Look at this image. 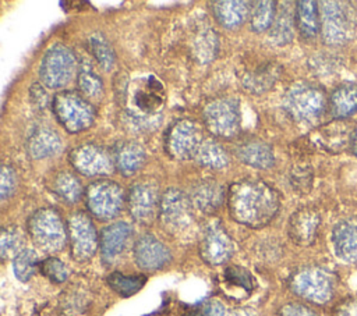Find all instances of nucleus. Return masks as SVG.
I'll use <instances>...</instances> for the list:
<instances>
[{
	"label": "nucleus",
	"instance_id": "a18cd8bd",
	"mask_svg": "<svg viewBox=\"0 0 357 316\" xmlns=\"http://www.w3.org/2000/svg\"><path fill=\"white\" fill-rule=\"evenodd\" d=\"M333 316H357V295L347 297L339 302L333 310Z\"/></svg>",
	"mask_w": 357,
	"mask_h": 316
},
{
	"label": "nucleus",
	"instance_id": "f704fd0d",
	"mask_svg": "<svg viewBox=\"0 0 357 316\" xmlns=\"http://www.w3.org/2000/svg\"><path fill=\"white\" fill-rule=\"evenodd\" d=\"M276 17V3L272 0L255 1L251 8V28L257 32L268 29Z\"/></svg>",
	"mask_w": 357,
	"mask_h": 316
},
{
	"label": "nucleus",
	"instance_id": "de8ad7c7",
	"mask_svg": "<svg viewBox=\"0 0 357 316\" xmlns=\"http://www.w3.org/2000/svg\"><path fill=\"white\" fill-rule=\"evenodd\" d=\"M351 152L357 156V129H354V134H353V139H351Z\"/></svg>",
	"mask_w": 357,
	"mask_h": 316
},
{
	"label": "nucleus",
	"instance_id": "f8f14e48",
	"mask_svg": "<svg viewBox=\"0 0 357 316\" xmlns=\"http://www.w3.org/2000/svg\"><path fill=\"white\" fill-rule=\"evenodd\" d=\"M201 127L192 120L174 123L166 135V152L176 160H188L197 156L202 145Z\"/></svg>",
	"mask_w": 357,
	"mask_h": 316
},
{
	"label": "nucleus",
	"instance_id": "473e14b6",
	"mask_svg": "<svg viewBox=\"0 0 357 316\" xmlns=\"http://www.w3.org/2000/svg\"><path fill=\"white\" fill-rule=\"evenodd\" d=\"M109 287L116 292L119 294L120 297H131L134 295L135 292H138L145 281H146V277L142 276V274H135V276H127V274H123L120 271H113L107 276L106 278Z\"/></svg>",
	"mask_w": 357,
	"mask_h": 316
},
{
	"label": "nucleus",
	"instance_id": "9d476101",
	"mask_svg": "<svg viewBox=\"0 0 357 316\" xmlns=\"http://www.w3.org/2000/svg\"><path fill=\"white\" fill-rule=\"evenodd\" d=\"M240 109L237 100L234 99H215L204 109V123L215 136H236L240 131Z\"/></svg>",
	"mask_w": 357,
	"mask_h": 316
},
{
	"label": "nucleus",
	"instance_id": "4468645a",
	"mask_svg": "<svg viewBox=\"0 0 357 316\" xmlns=\"http://www.w3.org/2000/svg\"><path fill=\"white\" fill-rule=\"evenodd\" d=\"M159 189L155 182H137L130 188L127 207L131 217L139 224H151L160 209Z\"/></svg>",
	"mask_w": 357,
	"mask_h": 316
},
{
	"label": "nucleus",
	"instance_id": "2eb2a0df",
	"mask_svg": "<svg viewBox=\"0 0 357 316\" xmlns=\"http://www.w3.org/2000/svg\"><path fill=\"white\" fill-rule=\"evenodd\" d=\"M233 251V241L220 224H211L204 230L199 241V256L205 263L222 264L230 259Z\"/></svg>",
	"mask_w": 357,
	"mask_h": 316
},
{
	"label": "nucleus",
	"instance_id": "49530a36",
	"mask_svg": "<svg viewBox=\"0 0 357 316\" xmlns=\"http://www.w3.org/2000/svg\"><path fill=\"white\" fill-rule=\"evenodd\" d=\"M194 316H226V310L220 302L208 301L197 309Z\"/></svg>",
	"mask_w": 357,
	"mask_h": 316
},
{
	"label": "nucleus",
	"instance_id": "aec40b11",
	"mask_svg": "<svg viewBox=\"0 0 357 316\" xmlns=\"http://www.w3.org/2000/svg\"><path fill=\"white\" fill-rule=\"evenodd\" d=\"M332 245L339 259L357 262V217H347L333 227Z\"/></svg>",
	"mask_w": 357,
	"mask_h": 316
},
{
	"label": "nucleus",
	"instance_id": "79ce46f5",
	"mask_svg": "<svg viewBox=\"0 0 357 316\" xmlns=\"http://www.w3.org/2000/svg\"><path fill=\"white\" fill-rule=\"evenodd\" d=\"M290 182L296 192L307 193L312 185V170L308 166H296L290 174Z\"/></svg>",
	"mask_w": 357,
	"mask_h": 316
},
{
	"label": "nucleus",
	"instance_id": "412c9836",
	"mask_svg": "<svg viewBox=\"0 0 357 316\" xmlns=\"http://www.w3.org/2000/svg\"><path fill=\"white\" fill-rule=\"evenodd\" d=\"M132 237V228L126 221H117L106 228L100 234V252L105 262L112 263L119 258L130 244Z\"/></svg>",
	"mask_w": 357,
	"mask_h": 316
},
{
	"label": "nucleus",
	"instance_id": "cd10ccee",
	"mask_svg": "<svg viewBox=\"0 0 357 316\" xmlns=\"http://www.w3.org/2000/svg\"><path fill=\"white\" fill-rule=\"evenodd\" d=\"M317 6L318 3L311 0H303L296 3V25L304 39L315 38L321 28L319 10Z\"/></svg>",
	"mask_w": 357,
	"mask_h": 316
},
{
	"label": "nucleus",
	"instance_id": "e433bc0d",
	"mask_svg": "<svg viewBox=\"0 0 357 316\" xmlns=\"http://www.w3.org/2000/svg\"><path fill=\"white\" fill-rule=\"evenodd\" d=\"M24 245V235L15 226L4 227L0 237V255L1 259L15 258L21 251Z\"/></svg>",
	"mask_w": 357,
	"mask_h": 316
},
{
	"label": "nucleus",
	"instance_id": "9b49d317",
	"mask_svg": "<svg viewBox=\"0 0 357 316\" xmlns=\"http://www.w3.org/2000/svg\"><path fill=\"white\" fill-rule=\"evenodd\" d=\"M71 256L77 262L89 260L100 244L96 228L91 217L84 212H75L68 219L67 226Z\"/></svg>",
	"mask_w": 357,
	"mask_h": 316
},
{
	"label": "nucleus",
	"instance_id": "c756f323",
	"mask_svg": "<svg viewBox=\"0 0 357 316\" xmlns=\"http://www.w3.org/2000/svg\"><path fill=\"white\" fill-rule=\"evenodd\" d=\"M78 86L81 92L88 97L98 99L103 95V82L100 77L96 74L92 63L86 58H84L79 64Z\"/></svg>",
	"mask_w": 357,
	"mask_h": 316
},
{
	"label": "nucleus",
	"instance_id": "dca6fc26",
	"mask_svg": "<svg viewBox=\"0 0 357 316\" xmlns=\"http://www.w3.org/2000/svg\"><path fill=\"white\" fill-rule=\"evenodd\" d=\"M131 106L144 116L156 114L165 103L163 84L155 77L148 75L139 78L131 90Z\"/></svg>",
	"mask_w": 357,
	"mask_h": 316
},
{
	"label": "nucleus",
	"instance_id": "a878e982",
	"mask_svg": "<svg viewBox=\"0 0 357 316\" xmlns=\"http://www.w3.org/2000/svg\"><path fill=\"white\" fill-rule=\"evenodd\" d=\"M212 6L215 18L225 28H236L241 25L250 11V3L241 0L213 1Z\"/></svg>",
	"mask_w": 357,
	"mask_h": 316
},
{
	"label": "nucleus",
	"instance_id": "bb28decb",
	"mask_svg": "<svg viewBox=\"0 0 357 316\" xmlns=\"http://www.w3.org/2000/svg\"><path fill=\"white\" fill-rule=\"evenodd\" d=\"M329 107L339 120L353 116L357 111V85L351 82L339 85L331 95Z\"/></svg>",
	"mask_w": 357,
	"mask_h": 316
},
{
	"label": "nucleus",
	"instance_id": "ea45409f",
	"mask_svg": "<svg viewBox=\"0 0 357 316\" xmlns=\"http://www.w3.org/2000/svg\"><path fill=\"white\" fill-rule=\"evenodd\" d=\"M195 54L199 61L208 63L212 60L218 52V38L212 31H204L198 35L194 42Z\"/></svg>",
	"mask_w": 357,
	"mask_h": 316
},
{
	"label": "nucleus",
	"instance_id": "a19ab883",
	"mask_svg": "<svg viewBox=\"0 0 357 316\" xmlns=\"http://www.w3.org/2000/svg\"><path fill=\"white\" fill-rule=\"evenodd\" d=\"M40 273L52 283H64L68 277L67 266L57 258H47L39 263Z\"/></svg>",
	"mask_w": 357,
	"mask_h": 316
},
{
	"label": "nucleus",
	"instance_id": "6ab92c4d",
	"mask_svg": "<svg viewBox=\"0 0 357 316\" xmlns=\"http://www.w3.org/2000/svg\"><path fill=\"white\" fill-rule=\"evenodd\" d=\"M354 131L344 120H336L322 125L312 134V142L324 150L337 153L351 145Z\"/></svg>",
	"mask_w": 357,
	"mask_h": 316
},
{
	"label": "nucleus",
	"instance_id": "7ed1b4c3",
	"mask_svg": "<svg viewBox=\"0 0 357 316\" xmlns=\"http://www.w3.org/2000/svg\"><path fill=\"white\" fill-rule=\"evenodd\" d=\"M283 107L293 120L298 123H314L326 109L325 92L317 85L297 82L287 89Z\"/></svg>",
	"mask_w": 357,
	"mask_h": 316
},
{
	"label": "nucleus",
	"instance_id": "2f4dec72",
	"mask_svg": "<svg viewBox=\"0 0 357 316\" xmlns=\"http://www.w3.org/2000/svg\"><path fill=\"white\" fill-rule=\"evenodd\" d=\"M53 191L67 203H75L82 196L81 181L70 171H61L54 177Z\"/></svg>",
	"mask_w": 357,
	"mask_h": 316
},
{
	"label": "nucleus",
	"instance_id": "393cba45",
	"mask_svg": "<svg viewBox=\"0 0 357 316\" xmlns=\"http://www.w3.org/2000/svg\"><path fill=\"white\" fill-rule=\"evenodd\" d=\"M61 149L60 136L50 128H39L28 138L26 150L35 160L50 157Z\"/></svg>",
	"mask_w": 357,
	"mask_h": 316
},
{
	"label": "nucleus",
	"instance_id": "f257e3e1",
	"mask_svg": "<svg viewBox=\"0 0 357 316\" xmlns=\"http://www.w3.org/2000/svg\"><path fill=\"white\" fill-rule=\"evenodd\" d=\"M230 217L247 227L259 228L272 221L280 207L279 192L262 180L244 178L227 192Z\"/></svg>",
	"mask_w": 357,
	"mask_h": 316
},
{
	"label": "nucleus",
	"instance_id": "1a4fd4ad",
	"mask_svg": "<svg viewBox=\"0 0 357 316\" xmlns=\"http://www.w3.org/2000/svg\"><path fill=\"white\" fill-rule=\"evenodd\" d=\"M86 206L99 220L114 219L123 209L124 192L121 187L110 180H98L85 191Z\"/></svg>",
	"mask_w": 357,
	"mask_h": 316
},
{
	"label": "nucleus",
	"instance_id": "c85d7f7f",
	"mask_svg": "<svg viewBox=\"0 0 357 316\" xmlns=\"http://www.w3.org/2000/svg\"><path fill=\"white\" fill-rule=\"evenodd\" d=\"M279 77V68L275 64H262L243 75V86L252 93L268 90Z\"/></svg>",
	"mask_w": 357,
	"mask_h": 316
},
{
	"label": "nucleus",
	"instance_id": "0eeeda50",
	"mask_svg": "<svg viewBox=\"0 0 357 316\" xmlns=\"http://www.w3.org/2000/svg\"><path fill=\"white\" fill-rule=\"evenodd\" d=\"M77 67V57L73 50L64 45H54L42 57L40 82L50 89L63 88L73 81Z\"/></svg>",
	"mask_w": 357,
	"mask_h": 316
},
{
	"label": "nucleus",
	"instance_id": "58836bf2",
	"mask_svg": "<svg viewBox=\"0 0 357 316\" xmlns=\"http://www.w3.org/2000/svg\"><path fill=\"white\" fill-rule=\"evenodd\" d=\"M223 280L226 285L240 288L244 292L250 294L254 290V278L251 273L240 266H230L223 273Z\"/></svg>",
	"mask_w": 357,
	"mask_h": 316
},
{
	"label": "nucleus",
	"instance_id": "72a5a7b5",
	"mask_svg": "<svg viewBox=\"0 0 357 316\" xmlns=\"http://www.w3.org/2000/svg\"><path fill=\"white\" fill-rule=\"evenodd\" d=\"M293 21H296V15L291 13V10L289 7H280V10L276 13L271 31V38L276 45H286L291 40Z\"/></svg>",
	"mask_w": 357,
	"mask_h": 316
},
{
	"label": "nucleus",
	"instance_id": "c9c22d12",
	"mask_svg": "<svg viewBox=\"0 0 357 316\" xmlns=\"http://www.w3.org/2000/svg\"><path fill=\"white\" fill-rule=\"evenodd\" d=\"M38 255L32 249H22L13 259V270L20 281H28L39 270Z\"/></svg>",
	"mask_w": 357,
	"mask_h": 316
},
{
	"label": "nucleus",
	"instance_id": "f3484780",
	"mask_svg": "<svg viewBox=\"0 0 357 316\" xmlns=\"http://www.w3.org/2000/svg\"><path fill=\"white\" fill-rule=\"evenodd\" d=\"M134 259L139 269L153 271L165 267L170 259V251L156 237L145 234L139 237L134 245Z\"/></svg>",
	"mask_w": 357,
	"mask_h": 316
},
{
	"label": "nucleus",
	"instance_id": "4be33fe9",
	"mask_svg": "<svg viewBox=\"0 0 357 316\" xmlns=\"http://www.w3.org/2000/svg\"><path fill=\"white\" fill-rule=\"evenodd\" d=\"M188 196L194 207L205 214H212L222 206L225 189L218 181L206 178L194 184Z\"/></svg>",
	"mask_w": 357,
	"mask_h": 316
},
{
	"label": "nucleus",
	"instance_id": "c03bdc74",
	"mask_svg": "<svg viewBox=\"0 0 357 316\" xmlns=\"http://www.w3.org/2000/svg\"><path fill=\"white\" fill-rule=\"evenodd\" d=\"M279 315L280 316H318L312 309H310L308 306L305 305H301V303H296V302H291V303H286L280 308L279 310Z\"/></svg>",
	"mask_w": 357,
	"mask_h": 316
},
{
	"label": "nucleus",
	"instance_id": "ddd939ff",
	"mask_svg": "<svg viewBox=\"0 0 357 316\" xmlns=\"http://www.w3.org/2000/svg\"><path fill=\"white\" fill-rule=\"evenodd\" d=\"M73 167L88 177L109 175L113 173L116 163L110 152L96 143H84L70 152Z\"/></svg>",
	"mask_w": 357,
	"mask_h": 316
},
{
	"label": "nucleus",
	"instance_id": "b1692460",
	"mask_svg": "<svg viewBox=\"0 0 357 316\" xmlns=\"http://www.w3.org/2000/svg\"><path fill=\"white\" fill-rule=\"evenodd\" d=\"M145 159V149L132 141L119 143L114 150L116 168L126 177L135 174L144 166Z\"/></svg>",
	"mask_w": 357,
	"mask_h": 316
},
{
	"label": "nucleus",
	"instance_id": "7c9ffc66",
	"mask_svg": "<svg viewBox=\"0 0 357 316\" xmlns=\"http://www.w3.org/2000/svg\"><path fill=\"white\" fill-rule=\"evenodd\" d=\"M197 161L208 168H223L229 164V156L227 152L215 141L206 139L202 142L197 156H195Z\"/></svg>",
	"mask_w": 357,
	"mask_h": 316
},
{
	"label": "nucleus",
	"instance_id": "37998d69",
	"mask_svg": "<svg viewBox=\"0 0 357 316\" xmlns=\"http://www.w3.org/2000/svg\"><path fill=\"white\" fill-rule=\"evenodd\" d=\"M17 188V174L11 166L4 164L1 168V180H0V195L1 199L10 198Z\"/></svg>",
	"mask_w": 357,
	"mask_h": 316
},
{
	"label": "nucleus",
	"instance_id": "4c0bfd02",
	"mask_svg": "<svg viewBox=\"0 0 357 316\" xmlns=\"http://www.w3.org/2000/svg\"><path fill=\"white\" fill-rule=\"evenodd\" d=\"M88 42H89V49L93 57L96 58V61L99 63V65L106 71L112 70L114 65L116 57L110 43L105 39V36L100 33H93Z\"/></svg>",
	"mask_w": 357,
	"mask_h": 316
},
{
	"label": "nucleus",
	"instance_id": "20e7f679",
	"mask_svg": "<svg viewBox=\"0 0 357 316\" xmlns=\"http://www.w3.org/2000/svg\"><path fill=\"white\" fill-rule=\"evenodd\" d=\"M28 232L33 244L47 253L61 251L68 238L61 216L52 207H40L29 217Z\"/></svg>",
	"mask_w": 357,
	"mask_h": 316
},
{
	"label": "nucleus",
	"instance_id": "6e6552de",
	"mask_svg": "<svg viewBox=\"0 0 357 316\" xmlns=\"http://www.w3.org/2000/svg\"><path fill=\"white\" fill-rule=\"evenodd\" d=\"M192 203L190 196L183 191L170 188L160 199L159 219L166 231L173 235H180L187 232L194 226Z\"/></svg>",
	"mask_w": 357,
	"mask_h": 316
},
{
	"label": "nucleus",
	"instance_id": "423d86ee",
	"mask_svg": "<svg viewBox=\"0 0 357 316\" xmlns=\"http://www.w3.org/2000/svg\"><path fill=\"white\" fill-rule=\"evenodd\" d=\"M319 24L324 42L328 45H340L351 38L356 28V18L347 3L322 1Z\"/></svg>",
	"mask_w": 357,
	"mask_h": 316
},
{
	"label": "nucleus",
	"instance_id": "a211bd4d",
	"mask_svg": "<svg viewBox=\"0 0 357 316\" xmlns=\"http://www.w3.org/2000/svg\"><path fill=\"white\" fill-rule=\"evenodd\" d=\"M321 216L314 207H300L289 219V237L290 239L300 246L311 245L319 228Z\"/></svg>",
	"mask_w": 357,
	"mask_h": 316
},
{
	"label": "nucleus",
	"instance_id": "5701e85b",
	"mask_svg": "<svg viewBox=\"0 0 357 316\" xmlns=\"http://www.w3.org/2000/svg\"><path fill=\"white\" fill-rule=\"evenodd\" d=\"M237 156L247 166L261 170L269 168L275 163V155L271 145L261 139H251L241 143L237 148Z\"/></svg>",
	"mask_w": 357,
	"mask_h": 316
},
{
	"label": "nucleus",
	"instance_id": "39448f33",
	"mask_svg": "<svg viewBox=\"0 0 357 316\" xmlns=\"http://www.w3.org/2000/svg\"><path fill=\"white\" fill-rule=\"evenodd\" d=\"M52 107L57 121L71 134L85 131L95 121V110L92 104L79 93L73 90L56 93Z\"/></svg>",
	"mask_w": 357,
	"mask_h": 316
},
{
	"label": "nucleus",
	"instance_id": "f03ea898",
	"mask_svg": "<svg viewBox=\"0 0 357 316\" xmlns=\"http://www.w3.org/2000/svg\"><path fill=\"white\" fill-rule=\"evenodd\" d=\"M335 276L321 266H304L296 270L290 280V290L300 298L317 303H328L335 294Z\"/></svg>",
	"mask_w": 357,
	"mask_h": 316
}]
</instances>
